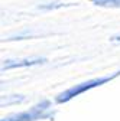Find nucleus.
I'll return each instance as SVG.
<instances>
[{"mask_svg": "<svg viewBox=\"0 0 120 121\" xmlns=\"http://www.w3.org/2000/svg\"><path fill=\"white\" fill-rule=\"evenodd\" d=\"M55 111H52V104L49 99H42L32 108L12 114L2 118V121H38V120H54Z\"/></svg>", "mask_w": 120, "mask_h": 121, "instance_id": "f257e3e1", "label": "nucleus"}, {"mask_svg": "<svg viewBox=\"0 0 120 121\" xmlns=\"http://www.w3.org/2000/svg\"><path fill=\"white\" fill-rule=\"evenodd\" d=\"M120 75V71L111 73V75H107V77H98V78H94V79H90V81H85V82H81V84H77V85H74L68 89H65L64 92H61L56 98H55V102L56 104H64V102H68L71 101L72 98H75L84 92H87V91L90 89H93V88H97L100 85H104V84H107L110 81H113L114 78H117Z\"/></svg>", "mask_w": 120, "mask_h": 121, "instance_id": "f03ea898", "label": "nucleus"}, {"mask_svg": "<svg viewBox=\"0 0 120 121\" xmlns=\"http://www.w3.org/2000/svg\"><path fill=\"white\" fill-rule=\"evenodd\" d=\"M46 59L41 58V56H33V58H23V59H16L12 60L7 59L2 65V71H9L13 68H26V66H33V65H39V64H45Z\"/></svg>", "mask_w": 120, "mask_h": 121, "instance_id": "7ed1b4c3", "label": "nucleus"}, {"mask_svg": "<svg viewBox=\"0 0 120 121\" xmlns=\"http://www.w3.org/2000/svg\"><path fill=\"white\" fill-rule=\"evenodd\" d=\"M94 3L101 7H120V0H96Z\"/></svg>", "mask_w": 120, "mask_h": 121, "instance_id": "20e7f679", "label": "nucleus"}, {"mask_svg": "<svg viewBox=\"0 0 120 121\" xmlns=\"http://www.w3.org/2000/svg\"><path fill=\"white\" fill-rule=\"evenodd\" d=\"M111 42H116V43H120V35H116L111 38Z\"/></svg>", "mask_w": 120, "mask_h": 121, "instance_id": "39448f33", "label": "nucleus"}]
</instances>
